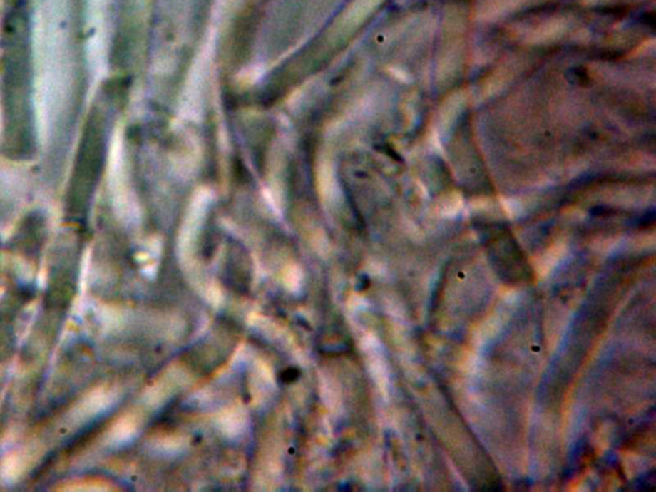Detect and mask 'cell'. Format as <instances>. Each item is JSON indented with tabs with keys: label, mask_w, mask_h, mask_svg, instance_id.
I'll use <instances>...</instances> for the list:
<instances>
[]
</instances>
